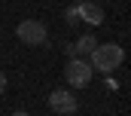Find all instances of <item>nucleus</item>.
Instances as JSON below:
<instances>
[{
  "label": "nucleus",
  "instance_id": "obj_1",
  "mask_svg": "<svg viewBox=\"0 0 131 116\" xmlns=\"http://www.w3.org/2000/svg\"><path fill=\"white\" fill-rule=\"evenodd\" d=\"M125 61V52H122V46H116V43H101L92 49V70H101V73H113L119 64Z\"/></svg>",
  "mask_w": 131,
  "mask_h": 116
},
{
  "label": "nucleus",
  "instance_id": "obj_2",
  "mask_svg": "<svg viewBox=\"0 0 131 116\" xmlns=\"http://www.w3.org/2000/svg\"><path fill=\"white\" fill-rule=\"evenodd\" d=\"M64 76H67V86L73 89H85L92 83V64L85 58H70L64 67Z\"/></svg>",
  "mask_w": 131,
  "mask_h": 116
},
{
  "label": "nucleus",
  "instance_id": "obj_3",
  "mask_svg": "<svg viewBox=\"0 0 131 116\" xmlns=\"http://www.w3.org/2000/svg\"><path fill=\"white\" fill-rule=\"evenodd\" d=\"M18 40L25 43V46H43L46 43V25L43 22H37V18H25V22H18Z\"/></svg>",
  "mask_w": 131,
  "mask_h": 116
},
{
  "label": "nucleus",
  "instance_id": "obj_4",
  "mask_svg": "<svg viewBox=\"0 0 131 116\" xmlns=\"http://www.w3.org/2000/svg\"><path fill=\"white\" fill-rule=\"evenodd\" d=\"M49 107H52L55 116H73L76 113V98H73V92L55 89V92L49 95Z\"/></svg>",
  "mask_w": 131,
  "mask_h": 116
},
{
  "label": "nucleus",
  "instance_id": "obj_5",
  "mask_svg": "<svg viewBox=\"0 0 131 116\" xmlns=\"http://www.w3.org/2000/svg\"><path fill=\"white\" fill-rule=\"evenodd\" d=\"M98 46V40L95 37H79L76 43H70L67 46V55L70 58H82V55H92V49Z\"/></svg>",
  "mask_w": 131,
  "mask_h": 116
},
{
  "label": "nucleus",
  "instance_id": "obj_6",
  "mask_svg": "<svg viewBox=\"0 0 131 116\" xmlns=\"http://www.w3.org/2000/svg\"><path fill=\"white\" fill-rule=\"evenodd\" d=\"M79 15H82V22H89V25H101L104 22V9H101L98 3H79Z\"/></svg>",
  "mask_w": 131,
  "mask_h": 116
},
{
  "label": "nucleus",
  "instance_id": "obj_7",
  "mask_svg": "<svg viewBox=\"0 0 131 116\" xmlns=\"http://www.w3.org/2000/svg\"><path fill=\"white\" fill-rule=\"evenodd\" d=\"M64 18L70 22V25H76V22H82V15H79V6H70V9L64 12Z\"/></svg>",
  "mask_w": 131,
  "mask_h": 116
},
{
  "label": "nucleus",
  "instance_id": "obj_8",
  "mask_svg": "<svg viewBox=\"0 0 131 116\" xmlns=\"http://www.w3.org/2000/svg\"><path fill=\"white\" fill-rule=\"evenodd\" d=\"M3 92H6V73L0 70V95H3Z\"/></svg>",
  "mask_w": 131,
  "mask_h": 116
},
{
  "label": "nucleus",
  "instance_id": "obj_9",
  "mask_svg": "<svg viewBox=\"0 0 131 116\" xmlns=\"http://www.w3.org/2000/svg\"><path fill=\"white\" fill-rule=\"evenodd\" d=\"M12 116H28V113H25V110H15V113H12Z\"/></svg>",
  "mask_w": 131,
  "mask_h": 116
},
{
  "label": "nucleus",
  "instance_id": "obj_10",
  "mask_svg": "<svg viewBox=\"0 0 131 116\" xmlns=\"http://www.w3.org/2000/svg\"><path fill=\"white\" fill-rule=\"evenodd\" d=\"M79 3H85V0H79Z\"/></svg>",
  "mask_w": 131,
  "mask_h": 116
}]
</instances>
